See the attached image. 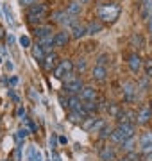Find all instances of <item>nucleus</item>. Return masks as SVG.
I'll return each instance as SVG.
<instances>
[{"instance_id": "obj_17", "label": "nucleus", "mask_w": 152, "mask_h": 161, "mask_svg": "<svg viewBox=\"0 0 152 161\" xmlns=\"http://www.w3.org/2000/svg\"><path fill=\"white\" fill-rule=\"evenodd\" d=\"M99 156H100L102 161H113L115 158H117V152H115L111 147H104V149L99 152Z\"/></svg>"}, {"instance_id": "obj_10", "label": "nucleus", "mask_w": 152, "mask_h": 161, "mask_svg": "<svg viewBox=\"0 0 152 161\" xmlns=\"http://www.w3.org/2000/svg\"><path fill=\"white\" fill-rule=\"evenodd\" d=\"M38 45L45 50V54H50L52 48H54V34L45 36V38H40V40H38Z\"/></svg>"}, {"instance_id": "obj_25", "label": "nucleus", "mask_w": 152, "mask_h": 161, "mask_svg": "<svg viewBox=\"0 0 152 161\" xmlns=\"http://www.w3.org/2000/svg\"><path fill=\"white\" fill-rule=\"evenodd\" d=\"M120 111H122V108H120V104H115L111 102L109 106H107V113L113 116V118H117L118 115H120Z\"/></svg>"}, {"instance_id": "obj_51", "label": "nucleus", "mask_w": 152, "mask_h": 161, "mask_svg": "<svg viewBox=\"0 0 152 161\" xmlns=\"http://www.w3.org/2000/svg\"><path fill=\"white\" fill-rule=\"evenodd\" d=\"M150 109H152V102H150Z\"/></svg>"}, {"instance_id": "obj_27", "label": "nucleus", "mask_w": 152, "mask_h": 161, "mask_svg": "<svg viewBox=\"0 0 152 161\" xmlns=\"http://www.w3.org/2000/svg\"><path fill=\"white\" fill-rule=\"evenodd\" d=\"M122 149L125 150V152H131V150H134V138L125 140V142L122 143Z\"/></svg>"}, {"instance_id": "obj_6", "label": "nucleus", "mask_w": 152, "mask_h": 161, "mask_svg": "<svg viewBox=\"0 0 152 161\" xmlns=\"http://www.w3.org/2000/svg\"><path fill=\"white\" fill-rule=\"evenodd\" d=\"M152 118V109L150 106H141L140 111L136 113V124H140V125H145V124H149Z\"/></svg>"}, {"instance_id": "obj_20", "label": "nucleus", "mask_w": 152, "mask_h": 161, "mask_svg": "<svg viewBox=\"0 0 152 161\" xmlns=\"http://www.w3.org/2000/svg\"><path fill=\"white\" fill-rule=\"evenodd\" d=\"M97 120H99L97 116L88 115L86 118H84V120H82V129H84V131H91V129H93V125H95V122H97Z\"/></svg>"}, {"instance_id": "obj_12", "label": "nucleus", "mask_w": 152, "mask_h": 161, "mask_svg": "<svg viewBox=\"0 0 152 161\" xmlns=\"http://www.w3.org/2000/svg\"><path fill=\"white\" fill-rule=\"evenodd\" d=\"M91 77H93L97 82H104V80L107 79V70H106V66H95V68L91 70Z\"/></svg>"}, {"instance_id": "obj_28", "label": "nucleus", "mask_w": 152, "mask_h": 161, "mask_svg": "<svg viewBox=\"0 0 152 161\" xmlns=\"http://www.w3.org/2000/svg\"><path fill=\"white\" fill-rule=\"evenodd\" d=\"M143 68H145V75H147V77H152V58H149V59L143 61Z\"/></svg>"}, {"instance_id": "obj_40", "label": "nucleus", "mask_w": 152, "mask_h": 161, "mask_svg": "<svg viewBox=\"0 0 152 161\" xmlns=\"http://www.w3.org/2000/svg\"><path fill=\"white\" fill-rule=\"evenodd\" d=\"M59 102H61V108H64V109H68V98L61 97V98H59Z\"/></svg>"}, {"instance_id": "obj_41", "label": "nucleus", "mask_w": 152, "mask_h": 161, "mask_svg": "<svg viewBox=\"0 0 152 161\" xmlns=\"http://www.w3.org/2000/svg\"><path fill=\"white\" fill-rule=\"evenodd\" d=\"M18 116H20L22 120L25 118V108H24V106H20V108H18Z\"/></svg>"}, {"instance_id": "obj_18", "label": "nucleus", "mask_w": 152, "mask_h": 161, "mask_svg": "<svg viewBox=\"0 0 152 161\" xmlns=\"http://www.w3.org/2000/svg\"><path fill=\"white\" fill-rule=\"evenodd\" d=\"M140 9H141V16L145 18V20H149L152 16V0H143Z\"/></svg>"}, {"instance_id": "obj_16", "label": "nucleus", "mask_w": 152, "mask_h": 161, "mask_svg": "<svg viewBox=\"0 0 152 161\" xmlns=\"http://www.w3.org/2000/svg\"><path fill=\"white\" fill-rule=\"evenodd\" d=\"M34 34L38 36V40H40V38H45V36H50L52 34V27L47 25V23H45V25H36L34 27Z\"/></svg>"}, {"instance_id": "obj_53", "label": "nucleus", "mask_w": 152, "mask_h": 161, "mask_svg": "<svg viewBox=\"0 0 152 161\" xmlns=\"http://www.w3.org/2000/svg\"><path fill=\"white\" fill-rule=\"evenodd\" d=\"M0 61H2V59H0Z\"/></svg>"}, {"instance_id": "obj_45", "label": "nucleus", "mask_w": 152, "mask_h": 161, "mask_svg": "<svg viewBox=\"0 0 152 161\" xmlns=\"http://www.w3.org/2000/svg\"><path fill=\"white\" fill-rule=\"evenodd\" d=\"M16 82H18V79H16V77H11V79H9V84H11V86H14Z\"/></svg>"}, {"instance_id": "obj_46", "label": "nucleus", "mask_w": 152, "mask_h": 161, "mask_svg": "<svg viewBox=\"0 0 152 161\" xmlns=\"http://www.w3.org/2000/svg\"><path fill=\"white\" fill-rule=\"evenodd\" d=\"M149 32H152V16L149 18Z\"/></svg>"}, {"instance_id": "obj_2", "label": "nucleus", "mask_w": 152, "mask_h": 161, "mask_svg": "<svg viewBox=\"0 0 152 161\" xmlns=\"http://www.w3.org/2000/svg\"><path fill=\"white\" fill-rule=\"evenodd\" d=\"M118 14H120V6L118 4H106V6L99 7V18L102 22H107V23L117 22Z\"/></svg>"}, {"instance_id": "obj_14", "label": "nucleus", "mask_w": 152, "mask_h": 161, "mask_svg": "<svg viewBox=\"0 0 152 161\" xmlns=\"http://www.w3.org/2000/svg\"><path fill=\"white\" fill-rule=\"evenodd\" d=\"M134 118L136 116L131 113V111H120V115L117 116V120H118V125H123V124H134Z\"/></svg>"}, {"instance_id": "obj_49", "label": "nucleus", "mask_w": 152, "mask_h": 161, "mask_svg": "<svg viewBox=\"0 0 152 161\" xmlns=\"http://www.w3.org/2000/svg\"><path fill=\"white\" fill-rule=\"evenodd\" d=\"M120 161H129V159H127V158H123V159H120Z\"/></svg>"}, {"instance_id": "obj_5", "label": "nucleus", "mask_w": 152, "mask_h": 161, "mask_svg": "<svg viewBox=\"0 0 152 161\" xmlns=\"http://www.w3.org/2000/svg\"><path fill=\"white\" fill-rule=\"evenodd\" d=\"M72 72H73V63H72L70 59H63V61H59V64L56 66V70H54V77L63 80V79H66Z\"/></svg>"}, {"instance_id": "obj_37", "label": "nucleus", "mask_w": 152, "mask_h": 161, "mask_svg": "<svg viewBox=\"0 0 152 161\" xmlns=\"http://www.w3.org/2000/svg\"><path fill=\"white\" fill-rule=\"evenodd\" d=\"M77 70H79V72L86 70V59H79V61H77Z\"/></svg>"}, {"instance_id": "obj_15", "label": "nucleus", "mask_w": 152, "mask_h": 161, "mask_svg": "<svg viewBox=\"0 0 152 161\" xmlns=\"http://www.w3.org/2000/svg\"><path fill=\"white\" fill-rule=\"evenodd\" d=\"M68 109L70 111H82V100L79 95H70L68 97Z\"/></svg>"}, {"instance_id": "obj_33", "label": "nucleus", "mask_w": 152, "mask_h": 161, "mask_svg": "<svg viewBox=\"0 0 152 161\" xmlns=\"http://www.w3.org/2000/svg\"><path fill=\"white\" fill-rule=\"evenodd\" d=\"M29 98L30 100H34V102H38V100H40V95H38V92H34V88H29Z\"/></svg>"}, {"instance_id": "obj_47", "label": "nucleus", "mask_w": 152, "mask_h": 161, "mask_svg": "<svg viewBox=\"0 0 152 161\" xmlns=\"http://www.w3.org/2000/svg\"><path fill=\"white\" fill-rule=\"evenodd\" d=\"M147 161H152V152H149V154H147Z\"/></svg>"}, {"instance_id": "obj_52", "label": "nucleus", "mask_w": 152, "mask_h": 161, "mask_svg": "<svg viewBox=\"0 0 152 161\" xmlns=\"http://www.w3.org/2000/svg\"><path fill=\"white\" fill-rule=\"evenodd\" d=\"M47 161H50V159H47Z\"/></svg>"}, {"instance_id": "obj_21", "label": "nucleus", "mask_w": 152, "mask_h": 161, "mask_svg": "<svg viewBox=\"0 0 152 161\" xmlns=\"http://www.w3.org/2000/svg\"><path fill=\"white\" fill-rule=\"evenodd\" d=\"M100 31H102V23L91 22V23H88V27H86V34H99Z\"/></svg>"}, {"instance_id": "obj_26", "label": "nucleus", "mask_w": 152, "mask_h": 161, "mask_svg": "<svg viewBox=\"0 0 152 161\" xmlns=\"http://www.w3.org/2000/svg\"><path fill=\"white\" fill-rule=\"evenodd\" d=\"M29 159L30 161H43V156H41V152L36 147H30L29 149Z\"/></svg>"}, {"instance_id": "obj_24", "label": "nucleus", "mask_w": 152, "mask_h": 161, "mask_svg": "<svg viewBox=\"0 0 152 161\" xmlns=\"http://www.w3.org/2000/svg\"><path fill=\"white\" fill-rule=\"evenodd\" d=\"M45 56H47V54H45V50H43L38 43H36V45L32 47V58L38 59V61H43V58H45Z\"/></svg>"}, {"instance_id": "obj_48", "label": "nucleus", "mask_w": 152, "mask_h": 161, "mask_svg": "<svg viewBox=\"0 0 152 161\" xmlns=\"http://www.w3.org/2000/svg\"><path fill=\"white\" fill-rule=\"evenodd\" d=\"M0 38H4V32H2V27H0Z\"/></svg>"}, {"instance_id": "obj_42", "label": "nucleus", "mask_w": 152, "mask_h": 161, "mask_svg": "<svg viewBox=\"0 0 152 161\" xmlns=\"http://www.w3.org/2000/svg\"><path fill=\"white\" fill-rule=\"evenodd\" d=\"M56 145H57V136H56V134H52V136H50V147H56Z\"/></svg>"}, {"instance_id": "obj_36", "label": "nucleus", "mask_w": 152, "mask_h": 161, "mask_svg": "<svg viewBox=\"0 0 152 161\" xmlns=\"http://www.w3.org/2000/svg\"><path fill=\"white\" fill-rule=\"evenodd\" d=\"M102 127H104V122H102V120H100V118H99V120L95 122V125H93V129H91V131H90V132H95V131H100V129H102Z\"/></svg>"}, {"instance_id": "obj_43", "label": "nucleus", "mask_w": 152, "mask_h": 161, "mask_svg": "<svg viewBox=\"0 0 152 161\" xmlns=\"http://www.w3.org/2000/svg\"><path fill=\"white\" fill-rule=\"evenodd\" d=\"M57 142H59V143H61V145H64V143H66V142H68V140L64 138V136H59V138H57Z\"/></svg>"}, {"instance_id": "obj_13", "label": "nucleus", "mask_w": 152, "mask_h": 161, "mask_svg": "<svg viewBox=\"0 0 152 161\" xmlns=\"http://www.w3.org/2000/svg\"><path fill=\"white\" fill-rule=\"evenodd\" d=\"M70 40V34L66 31H61V32H56L54 34V47H64Z\"/></svg>"}, {"instance_id": "obj_32", "label": "nucleus", "mask_w": 152, "mask_h": 161, "mask_svg": "<svg viewBox=\"0 0 152 161\" xmlns=\"http://www.w3.org/2000/svg\"><path fill=\"white\" fill-rule=\"evenodd\" d=\"M27 134H29V131H27V129H20V131L16 132V140L20 142V145H22V142H24V138L27 136Z\"/></svg>"}, {"instance_id": "obj_38", "label": "nucleus", "mask_w": 152, "mask_h": 161, "mask_svg": "<svg viewBox=\"0 0 152 161\" xmlns=\"http://www.w3.org/2000/svg\"><path fill=\"white\" fill-rule=\"evenodd\" d=\"M106 63H107V56H104V54H102V56L97 59V66H104Z\"/></svg>"}, {"instance_id": "obj_23", "label": "nucleus", "mask_w": 152, "mask_h": 161, "mask_svg": "<svg viewBox=\"0 0 152 161\" xmlns=\"http://www.w3.org/2000/svg\"><path fill=\"white\" fill-rule=\"evenodd\" d=\"M81 13V4H77V2H70L68 7H66V14H70V16H77Z\"/></svg>"}, {"instance_id": "obj_39", "label": "nucleus", "mask_w": 152, "mask_h": 161, "mask_svg": "<svg viewBox=\"0 0 152 161\" xmlns=\"http://www.w3.org/2000/svg\"><path fill=\"white\" fill-rule=\"evenodd\" d=\"M18 2H20V4H22V6H32V4H36V0H18Z\"/></svg>"}, {"instance_id": "obj_11", "label": "nucleus", "mask_w": 152, "mask_h": 161, "mask_svg": "<svg viewBox=\"0 0 152 161\" xmlns=\"http://www.w3.org/2000/svg\"><path fill=\"white\" fill-rule=\"evenodd\" d=\"M79 97H81L82 102H91V100L97 98V93H95V90L91 86H84L81 90V93H79Z\"/></svg>"}, {"instance_id": "obj_4", "label": "nucleus", "mask_w": 152, "mask_h": 161, "mask_svg": "<svg viewBox=\"0 0 152 161\" xmlns=\"http://www.w3.org/2000/svg\"><path fill=\"white\" fill-rule=\"evenodd\" d=\"M47 14V6L43 4H32V6L27 9V18H29L30 23H40Z\"/></svg>"}, {"instance_id": "obj_8", "label": "nucleus", "mask_w": 152, "mask_h": 161, "mask_svg": "<svg viewBox=\"0 0 152 161\" xmlns=\"http://www.w3.org/2000/svg\"><path fill=\"white\" fill-rule=\"evenodd\" d=\"M122 93H123V98L127 102H133L136 98V86L133 82H123L122 84Z\"/></svg>"}, {"instance_id": "obj_7", "label": "nucleus", "mask_w": 152, "mask_h": 161, "mask_svg": "<svg viewBox=\"0 0 152 161\" xmlns=\"http://www.w3.org/2000/svg\"><path fill=\"white\" fill-rule=\"evenodd\" d=\"M41 64H43V68L47 70V72H54L56 70V66L59 64V58L56 52H50V54H47L45 58H43V61H41Z\"/></svg>"}, {"instance_id": "obj_30", "label": "nucleus", "mask_w": 152, "mask_h": 161, "mask_svg": "<svg viewBox=\"0 0 152 161\" xmlns=\"http://www.w3.org/2000/svg\"><path fill=\"white\" fill-rule=\"evenodd\" d=\"M4 14H6L9 25H16V22L13 20V14H11V9H9V6H4Z\"/></svg>"}, {"instance_id": "obj_50", "label": "nucleus", "mask_w": 152, "mask_h": 161, "mask_svg": "<svg viewBox=\"0 0 152 161\" xmlns=\"http://www.w3.org/2000/svg\"><path fill=\"white\" fill-rule=\"evenodd\" d=\"M81 2H88V0H81Z\"/></svg>"}, {"instance_id": "obj_35", "label": "nucleus", "mask_w": 152, "mask_h": 161, "mask_svg": "<svg viewBox=\"0 0 152 161\" xmlns=\"http://www.w3.org/2000/svg\"><path fill=\"white\" fill-rule=\"evenodd\" d=\"M20 45L22 47H30V40H29V36H20Z\"/></svg>"}, {"instance_id": "obj_19", "label": "nucleus", "mask_w": 152, "mask_h": 161, "mask_svg": "<svg viewBox=\"0 0 152 161\" xmlns=\"http://www.w3.org/2000/svg\"><path fill=\"white\" fill-rule=\"evenodd\" d=\"M84 34H86V27H84V25H81V23H75V25H72V38H75V40H81Z\"/></svg>"}, {"instance_id": "obj_9", "label": "nucleus", "mask_w": 152, "mask_h": 161, "mask_svg": "<svg viewBox=\"0 0 152 161\" xmlns=\"http://www.w3.org/2000/svg\"><path fill=\"white\" fill-rule=\"evenodd\" d=\"M127 63H129V68H131V72H134V74H136V72H140V68L143 66V61H141V58L136 54V52L129 56V61H127Z\"/></svg>"}, {"instance_id": "obj_31", "label": "nucleus", "mask_w": 152, "mask_h": 161, "mask_svg": "<svg viewBox=\"0 0 152 161\" xmlns=\"http://www.w3.org/2000/svg\"><path fill=\"white\" fill-rule=\"evenodd\" d=\"M24 122L27 124V129H29V132H36V131H38V125H36V124L30 120V118H27V116H25Z\"/></svg>"}, {"instance_id": "obj_1", "label": "nucleus", "mask_w": 152, "mask_h": 161, "mask_svg": "<svg viewBox=\"0 0 152 161\" xmlns=\"http://www.w3.org/2000/svg\"><path fill=\"white\" fill-rule=\"evenodd\" d=\"M133 136H134V124H123V125H118L117 129H113L109 138L113 140V143L122 145L125 140L133 138Z\"/></svg>"}, {"instance_id": "obj_34", "label": "nucleus", "mask_w": 152, "mask_h": 161, "mask_svg": "<svg viewBox=\"0 0 152 161\" xmlns=\"http://www.w3.org/2000/svg\"><path fill=\"white\" fill-rule=\"evenodd\" d=\"M127 159L129 161H140V154L134 152V150H131V152H127Z\"/></svg>"}, {"instance_id": "obj_3", "label": "nucleus", "mask_w": 152, "mask_h": 161, "mask_svg": "<svg viewBox=\"0 0 152 161\" xmlns=\"http://www.w3.org/2000/svg\"><path fill=\"white\" fill-rule=\"evenodd\" d=\"M63 86H64V90H66L68 93H72V95H79L81 90L84 88V84H82V79L79 77V75L70 74L66 79H63Z\"/></svg>"}, {"instance_id": "obj_44", "label": "nucleus", "mask_w": 152, "mask_h": 161, "mask_svg": "<svg viewBox=\"0 0 152 161\" xmlns=\"http://www.w3.org/2000/svg\"><path fill=\"white\" fill-rule=\"evenodd\" d=\"M52 161H61V158H59L57 152H54V154H52Z\"/></svg>"}, {"instance_id": "obj_22", "label": "nucleus", "mask_w": 152, "mask_h": 161, "mask_svg": "<svg viewBox=\"0 0 152 161\" xmlns=\"http://www.w3.org/2000/svg\"><path fill=\"white\" fill-rule=\"evenodd\" d=\"M82 109L86 111V115H91V113H97L99 111V106H97L95 100H91V102H82Z\"/></svg>"}, {"instance_id": "obj_29", "label": "nucleus", "mask_w": 152, "mask_h": 161, "mask_svg": "<svg viewBox=\"0 0 152 161\" xmlns=\"http://www.w3.org/2000/svg\"><path fill=\"white\" fill-rule=\"evenodd\" d=\"M111 132H113V129L109 125H106L104 124V127H102V129H100V138H109V136H111Z\"/></svg>"}]
</instances>
